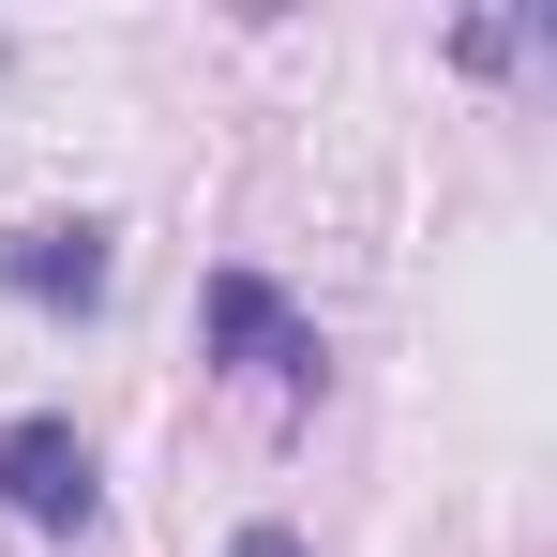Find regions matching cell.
Segmentation results:
<instances>
[{
  "label": "cell",
  "mask_w": 557,
  "mask_h": 557,
  "mask_svg": "<svg viewBox=\"0 0 557 557\" xmlns=\"http://www.w3.org/2000/svg\"><path fill=\"white\" fill-rule=\"evenodd\" d=\"M226 557H301V528H272V512H257V528H226Z\"/></svg>",
  "instance_id": "cell-4"
},
{
  "label": "cell",
  "mask_w": 557,
  "mask_h": 557,
  "mask_svg": "<svg viewBox=\"0 0 557 557\" xmlns=\"http://www.w3.org/2000/svg\"><path fill=\"white\" fill-rule=\"evenodd\" d=\"M0 528H30V543H91L106 528V453L61 407H15L0 422Z\"/></svg>",
  "instance_id": "cell-2"
},
{
  "label": "cell",
  "mask_w": 557,
  "mask_h": 557,
  "mask_svg": "<svg viewBox=\"0 0 557 557\" xmlns=\"http://www.w3.org/2000/svg\"><path fill=\"white\" fill-rule=\"evenodd\" d=\"M106 286H121V226L106 211H30L0 242V301H30V317H106Z\"/></svg>",
  "instance_id": "cell-3"
},
{
  "label": "cell",
  "mask_w": 557,
  "mask_h": 557,
  "mask_svg": "<svg viewBox=\"0 0 557 557\" xmlns=\"http://www.w3.org/2000/svg\"><path fill=\"white\" fill-rule=\"evenodd\" d=\"M196 347L242 376V392H286V407H317V376H332V332H317L272 272H242V257L196 286Z\"/></svg>",
  "instance_id": "cell-1"
}]
</instances>
